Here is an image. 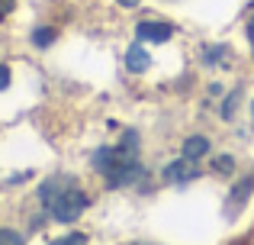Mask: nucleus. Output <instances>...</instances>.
<instances>
[{
    "label": "nucleus",
    "instance_id": "obj_1",
    "mask_svg": "<svg viewBox=\"0 0 254 245\" xmlns=\"http://www.w3.org/2000/svg\"><path fill=\"white\" fill-rule=\"evenodd\" d=\"M39 200L42 210L58 223H74L77 216L87 210V190L74 174H52L49 181H42L39 187Z\"/></svg>",
    "mask_w": 254,
    "mask_h": 245
},
{
    "label": "nucleus",
    "instance_id": "obj_2",
    "mask_svg": "<svg viewBox=\"0 0 254 245\" xmlns=\"http://www.w3.org/2000/svg\"><path fill=\"white\" fill-rule=\"evenodd\" d=\"M135 152H138L135 132H129L123 145H116V149L106 145V149L93 152V158H90L93 171H100L113 190H116V187H129V184H138V181H142V164H138Z\"/></svg>",
    "mask_w": 254,
    "mask_h": 245
},
{
    "label": "nucleus",
    "instance_id": "obj_3",
    "mask_svg": "<svg viewBox=\"0 0 254 245\" xmlns=\"http://www.w3.org/2000/svg\"><path fill=\"white\" fill-rule=\"evenodd\" d=\"M135 36H138V42L161 45V42H168V39L174 36V26L171 23H151V19H145V23L135 26Z\"/></svg>",
    "mask_w": 254,
    "mask_h": 245
},
{
    "label": "nucleus",
    "instance_id": "obj_4",
    "mask_svg": "<svg viewBox=\"0 0 254 245\" xmlns=\"http://www.w3.org/2000/svg\"><path fill=\"white\" fill-rule=\"evenodd\" d=\"M199 171L196 168H190V158H184V162H171L168 168H164V181H193Z\"/></svg>",
    "mask_w": 254,
    "mask_h": 245
},
{
    "label": "nucleus",
    "instance_id": "obj_5",
    "mask_svg": "<svg viewBox=\"0 0 254 245\" xmlns=\"http://www.w3.org/2000/svg\"><path fill=\"white\" fill-rule=\"evenodd\" d=\"M148 52L142 49V45H129V52H126V68L129 71H135V75H142L145 68H148Z\"/></svg>",
    "mask_w": 254,
    "mask_h": 245
},
{
    "label": "nucleus",
    "instance_id": "obj_6",
    "mask_svg": "<svg viewBox=\"0 0 254 245\" xmlns=\"http://www.w3.org/2000/svg\"><path fill=\"white\" fill-rule=\"evenodd\" d=\"M206 152H209V139H206V136H190L184 142V158H190V162L203 158Z\"/></svg>",
    "mask_w": 254,
    "mask_h": 245
},
{
    "label": "nucleus",
    "instance_id": "obj_7",
    "mask_svg": "<svg viewBox=\"0 0 254 245\" xmlns=\"http://www.w3.org/2000/svg\"><path fill=\"white\" fill-rule=\"evenodd\" d=\"M32 42H36L39 49H49V45L55 42V29H49V26H39V29L32 32Z\"/></svg>",
    "mask_w": 254,
    "mask_h": 245
},
{
    "label": "nucleus",
    "instance_id": "obj_8",
    "mask_svg": "<svg viewBox=\"0 0 254 245\" xmlns=\"http://www.w3.org/2000/svg\"><path fill=\"white\" fill-rule=\"evenodd\" d=\"M251 187H254V174H251V177H245V181H242V184H238V187H235V197H238V200H235V207H232V210H238V207H242L245 200H248Z\"/></svg>",
    "mask_w": 254,
    "mask_h": 245
},
{
    "label": "nucleus",
    "instance_id": "obj_9",
    "mask_svg": "<svg viewBox=\"0 0 254 245\" xmlns=\"http://www.w3.org/2000/svg\"><path fill=\"white\" fill-rule=\"evenodd\" d=\"M49 245H87V236L84 233H71V236H62V239L49 242Z\"/></svg>",
    "mask_w": 254,
    "mask_h": 245
},
{
    "label": "nucleus",
    "instance_id": "obj_10",
    "mask_svg": "<svg viewBox=\"0 0 254 245\" xmlns=\"http://www.w3.org/2000/svg\"><path fill=\"white\" fill-rule=\"evenodd\" d=\"M0 245H23V236L13 229H0Z\"/></svg>",
    "mask_w": 254,
    "mask_h": 245
},
{
    "label": "nucleus",
    "instance_id": "obj_11",
    "mask_svg": "<svg viewBox=\"0 0 254 245\" xmlns=\"http://www.w3.org/2000/svg\"><path fill=\"white\" fill-rule=\"evenodd\" d=\"M225 52H229V49H225V45H216V49H206V52H203L206 65H216V58H222Z\"/></svg>",
    "mask_w": 254,
    "mask_h": 245
},
{
    "label": "nucleus",
    "instance_id": "obj_12",
    "mask_svg": "<svg viewBox=\"0 0 254 245\" xmlns=\"http://www.w3.org/2000/svg\"><path fill=\"white\" fill-rule=\"evenodd\" d=\"M232 168H235V162H232L229 155H219V158H216V171H222V174H229Z\"/></svg>",
    "mask_w": 254,
    "mask_h": 245
},
{
    "label": "nucleus",
    "instance_id": "obj_13",
    "mask_svg": "<svg viewBox=\"0 0 254 245\" xmlns=\"http://www.w3.org/2000/svg\"><path fill=\"white\" fill-rule=\"evenodd\" d=\"M6 84H10V68L0 65V90H6Z\"/></svg>",
    "mask_w": 254,
    "mask_h": 245
},
{
    "label": "nucleus",
    "instance_id": "obj_14",
    "mask_svg": "<svg viewBox=\"0 0 254 245\" xmlns=\"http://www.w3.org/2000/svg\"><path fill=\"white\" fill-rule=\"evenodd\" d=\"M248 42H251V52H254V16H251V23H248Z\"/></svg>",
    "mask_w": 254,
    "mask_h": 245
},
{
    "label": "nucleus",
    "instance_id": "obj_15",
    "mask_svg": "<svg viewBox=\"0 0 254 245\" xmlns=\"http://www.w3.org/2000/svg\"><path fill=\"white\" fill-rule=\"evenodd\" d=\"M119 3H123V6H135L138 0H119Z\"/></svg>",
    "mask_w": 254,
    "mask_h": 245
}]
</instances>
